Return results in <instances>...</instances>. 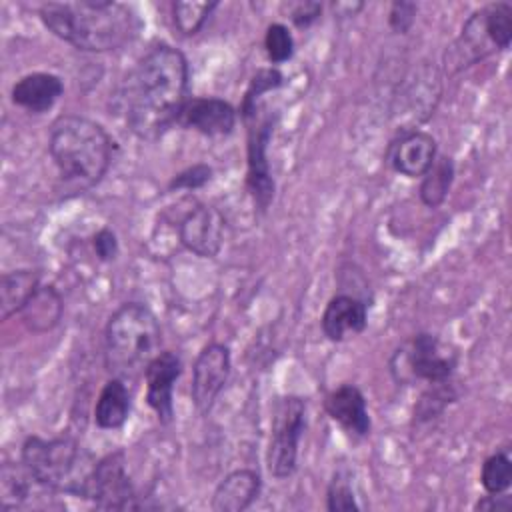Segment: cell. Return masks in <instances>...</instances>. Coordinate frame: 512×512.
I'll use <instances>...</instances> for the list:
<instances>
[{
    "instance_id": "cell-1",
    "label": "cell",
    "mask_w": 512,
    "mask_h": 512,
    "mask_svg": "<svg viewBox=\"0 0 512 512\" xmlns=\"http://www.w3.org/2000/svg\"><path fill=\"white\" fill-rule=\"evenodd\" d=\"M188 80V60L178 48L160 42L140 56L120 94L130 132L140 140H156L174 126L188 100Z\"/></svg>"
},
{
    "instance_id": "cell-2",
    "label": "cell",
    "mask_w": 512,
    "mask_h": 512,
    "mask_svg": "<svg viewBox=\"0 0 512 512\" xmlns=\"http://www.w3.org/2000/svg\"><path fill=\"white\" fill-rule=\"evenodd\" d=\"M38 16L56 38L82 52L118 50L140 32L136 12L114 0L44 2Z\"/></svg>"
},
{
    "instance_id": "cell-3",
    "label": "cell",
    "mask_w": 512,
    "mask_h": 512,
    "mask_svg": "<svg viewBox=\"0 0 512 512\" xmlns=\"http://www.w3.org/2000/svg\"><path fill=\"white\" fill-rule=\"evenodd\" d=\"M114 150V138L92 118L62 114L50 126V158L60 178L78 188L102 182L114 160Z\"/></svg>"
},
{
    "instance_id": "cell-4",
    "label": "cell",
    "mask_w": 512,
    "mask_h": 512,
    "mask_svg": "<svg viewBox=\"0 0 512 512\" xmlns=\"http://www.w3.org/2000/svg\"><path fill=\"white\" fill-rule=\"evenodd\" d=\"M20 462L40 488L88 498L96 460L76 438L28 436L20 448Z\"/></svg>"
},
{
    "instance_id": "cell-5",
    "label": "cell",
    "mask_w": 512,
    "mask_h": 512,
    "mask_svg": "<svg viewBox=\"0 0 512 512\" xmlns=\"http://www.w3.org/2000/svg\"><path fill=\"white\" fill-rule=\"evenodd\" d=\"M162 328L156 314L142 302H124L104 328V358L112 376L132 378L160 352Z\"/></svg>"
},
{
    "instance_id": "cell-6",
    "label": "cell",
    "mask_w": 512,
    "mask_h": 512,
    "mask_svg": "<svg viewBox=\"0 0 512 512\" xmlns=\"http://www.w3.org/2000/svg\"><path fill=\"white\" fill-rule=\"evenodd\" d=\"M458 364L454 350H448L432 332H418L404 340L390 356L388 370L398 386L416 382L450 380Z\"/></svg>"
},
{
    "instance_id": "cell-7",
    "label": "cell",
    "mask_w": 512,
    "mask_h": 512,
    "mask_svg": "<svg viewBox=\"0 0 512 512\" xmlns=\"http://www.w3.org/2000/svg\"><path fill=\"white\" fill-rule=\"evenodd\" d=\"M246 124V188L260 212H266L274 200V178L268 162V144L274 134L278 116L268 112L262 104L242 112Z\"/></svg>"
},
{
    "instance_id": "cell-8",
    "label": "cell",
    "mask_w": 512,
    "mask_h": 512,
    "mask_svg": "<svg viewBox=\"0 0 512 512\" xmlns=\"http://www.w3.org/2000/svg\"><path fill=\"white\" fill-rule=\"evenodd\" d=\"M306 430V400L282 396L272 408L270 440L266 448V468L278 478H290L298 468V446Z\"/></svg>"
},
{
    "instance_id": "cell-9",
    "label": "cell",
    "mask_w": 512,
    "mask_h": 512,
    "mask_svg": "<svg viewBox=\"0 0 512 512\" xmlns=\"http://www.w3.org/2000/svg\"><path fill=\"white\" fill-rule=\"evenodd\" d=\"M136 490L126 470V456L122 450L110 452L96 460L88 498L100 510H134L140 508Z\"/></svg>"
},
{
    "instance_id": "cell-10",
    "label": "cell",
    "mask_w": 512,
    "mask_h": 512,
    "mask_svg": "<svg viewBox=\"0 0 512 512\" xmlns=\"http://www.w3.org/2000/svg\"><path fill=\"white\" fill-rule=\"evenodd\" d=\"M232 372L230 348L222 342H208L192 366L190 396L200 414H208L224 390Z\"/></svg>"
},
{
    "instance_id": "cell-11",
    "label": "cell",
    "mask_w": 512,
    "mask_h": 512,
    "mask_svg": "<svg viewBox=\"0 0 512 512\" xmlns=\"http://www.w3.org/2000/svg\"><path fill=\"white\" fill-rule=\"evenodd\" d=\"M224 230V216L210 204L196 202L178 220L180 244L200 258L218 256L224 246Z\"/></svg>"
},
{
    "instance_id": "cell-12",
    "label": "cell",
    "mask_w": 512,
    "mask_h": 512,
    "mask_svg": "<svg viewBox=\"0 0 512 512\" xmlns=\"http://www.w3.org/2000/svg\"><path fill=\"white\" fill-rule=\"evenodd\" d=\"M438 156L436 138L418 128H402L400 134L390 140L384 160L400 176L422 178Z\"/></svg>"
},
{
    "instance_id": "cell-13",
    "label": "cell",
    "mask_w": 512,
    "mask_h": 512,
    "mask_svg": "<svg viewBox=\"0 0 512 512\" xmlns=\"http://www.w3.org/2000/svg\"><path fill=\"white\" fill-rule=\"evenodd\" d=\"M182 368V358L172 350H160L144 368L146 402L164 426L174 420V384Z\"/></svg>"
},
{
    "instance_id": "cell-14",
    "label": "cell",
    "mask_w": 512,
    "mask_h": 512,
    "mask_svg": "<svg viewBox=\"0 0 512 512\" xmlns=\"http://www.w3.org/2000/svg\"><path fill=\"white\" fill-rule=\"evenodd\" d=\"M236 120L238 110L228 100L216 96H194L186 100L176 124L208 138H222L232 134Z\"/></svg>"
},
{
    "instance_id": "cell-15",
    "label": "cell",
    "mask_w": 512,
    "mask_h": 512,
    "mask_svg": "<svg viewBox=\"0 0 512 512\" xmlns=\"http://www.w3.org/2000/svg\"><path fill=\"white\" fill-rule=\"evenodd\" d=\"M368 302L350 292L334 294L320 316V326L330 342H344L368 326Z\"/></svg>"
},
{
    "instance_id": "cell-16",
    "label": "cell",
    "mask_w": 512,
    "mask_h": 512,
    "mask_svg": "<svg viewBox=\"0 0 512 512\" xmlns=\"http://www.w3.org/2000/svg\"><path fill=\"white\" fill-rule=\"evenodd\" d=\"M324 410L342 430L356 438H366L372 430L366 398L356 384L346 382L330 390L324 398Z\"/></svg>"
},
{
    "instance_id": "cell-17",
    "label": "cell",
    "mask_w": 512,
    "mask_h": 512,
    "mask_svg": "<svg viewBox=\"0 0 512 512\" xmlns=\"http://www.w3.org/2000/svg\"><path fill=\"white\" fill-rule=\"evenodd\" d=\"M262 490V478L256 470L238 468L226 474L212 494L210 508L214 512H244Z\"/></svg>"
},
{
    "instance_id": "cell-18",
    "label": "cell",
    "mask_w": 512,
    "mask_h": 512,
    "mask_svg": "<svg viewBox=\"0 0 512 512\" xmlns=\"http://www.w3.org/2000/svg\"><path fill=\"white\" fill-rule=\"evenodd\" d=\"M62 94L64 82L52 72H30L18 78L10 90L12 102L32 114L48 112Z\"/></svg>"
},
{
    "instance_id": "cell-19",
    "label": "cell",
    "mask_w": 512,
    "mask_h": 512,
    "mask_svg": "<svg viewBox=\"0 0 512 512\" xmlns=\"http://www.w3.org/2000/svg\"><path fill=\"white\" fill-rule=\"evenodd\" d=\"M132 410V396L124 378L112 376L100 388L94 404V424L100 430H118L126 424Z\"/></svg>"
},
{
    "instance_id": "cell-20",
    "label": "cell",
    "mask_w": 512,
    "mask_h": 512,
    "mask_svg": "<svg viewBox=\"0 0 512 512\" xmlns=\"http://www.w3.org/2000/svg\"><path fill=\"white\" fill-rule=\"evenodd\" d=\"M62 314H64V300L52 284L40 286L36 294L20 310L24 326L34 334H44L54 330L60 324Z\"/></svg>"
},
{
    "instance_id": "cell-21",
    "label": "cell",
    "mask_w": 512,
    "mask_h": 512,
    "mask_svg": "<svg viewBox=\"0 0 512 512\" xmlns=\"http://www.w3.org/2000/svg\"><path fill=\"white\" fill-rule=\"evenodd\" d=\"M40 286V272L34 268L4 272L0 278V318L8 320L10 316L20 314Z\"/></svg>"
},
{
    "instance_id": "cell-22",
    "label": "cell",
    "mask_w": 512,
    "mask_h": 512,
    "mask_svg": "<svg viewBox=\"0 0 512 512\" xmlns=\"http://www.w3.org/2000/svg\"><path fill=\"white\" fill-rule=\"evenodd\" d=\"M454 172V160L450 156H436L418 188V196L426 208H438L444 204L454 182Z\"/></svg>"
},
{
    "instance_id": "cell-23",
    "label": "cell",
    "mask_w": 512,
    "mask_h": 512,
    "mask_svg": "<svg viewBox=\"0 0 512 512\" xmlns=\"http://www.w3.org/2000/svg\"><path fill=\"white\" fill-rule=\"evenodd\" d=\"M486 36L494 50L504 52L512 42V4L492 2L480 8Z\"/></svg>"
},
{
    "instance_id": "cell-24",
    "label": "cell",
    "mask_w": 512,
    "mask_h": 512,
    "mask_svg": "<svg viewBox=\"0 0 512 512\" xmlns=\"http://www.w3.org/2000/svg\"><path fill=\"white\" fill-rule=\"evenodd\" d=\"M218 8V2H190L178 0L172 2V22L182 36L198 34L212 12Z\"/></svg>"
},
{
    "instance_id": "cell-25",
    "label": "cell",
    "mask_w": 512,
    "mask_h": 512,
    "mask_svg": "<svg viewBox=\"0 0 512 512\" xmlns=\"http://www.w3.org/2000/svg\"><path fill=\"white\" fill-rule=\"evenodd\" d=\"M456 398H458V392L452 384V378L444 380V382L430 384V388L422 392L420 400L414 406V420L428 422V420L440 416L450 402H456Z\"/></svg>"
},
{
    "instance_id": "cell-26",
    "label": "cell",
    "mask_w": 512,
    "mask_h": 512,
    "mask_svg": "<svg viewBox=\"0 0 512 512\" xmlns=\"http://www.w3.org/2000/svg\"><path fill=\"white\" fill-rule=\"evenodd\" d=\"M0 484H2V496H0L2 510H10L26 502V498L30 496V484H36V482L20 462L16 466H10V464L2 466Z\"/></svg>"
},
{
    "instance_id": "cell-27",
    "label": "cell",
    "mask_w": 512,
    "mask_h": 512,
    "mask_svg": "<svg viewBox=\"0 0 512 512\" xmlns=\"http://www.w3.org/2000/svg\"><path fill=\"white\" fill-rule=\"evenodd\" d=\"M480 484L486 494H504L512 484V460L508 450H496L480 468Z\"/></svg>"
},
{
    "instance_id": "cell-28",
    "label": "cell",
    "mask_w": 512,
    "mask_h": 512,
    "mask_svg": "<svg viewBox=\"0 0 512 512\" xmlns=\"http://www.w3.org/2000/svg\"><path fill=\"white\" fill-rule=\"evenodd\" d=\"M326 508L330 512L360 510V504L356 502V496H354L350 474L346 470H336L332 474V480L326 488Z\"/></svg>"
},
{
    "instance_id": "cell-29",
    "label": "cell",
    "mask_w": 512,
    "mask_h": 512,
    "mask_svg": "<svg viewBox=\"0 0 512 512\" xmlns=\"http://www.w3.org/2000/svg\"><path fill=\"white\" fill-rule=\"evenodd\" d=\"M264 50L272 64H284L294 56V36L282 22L268 24L264 32Z\"/></svg>"
},
{
    "instance_id": "cell-30",
    "label": "cell",
    "mask_w": 512,
    "mask_h": 512,
    "mask_svg": "<svg viewBox=\"0 0 512 512\" xmlns=\"http://www.w3.org/2000/svg\"><path fill=\"white\" fill-rule=\"evenodd\" d=\"M282 80H284V76H282V72L276 66L260 68L254 74V78L250 80V86L244 92V98H242V104H240V114L256 108L260 104V98L266 92H272V90L282 86Z\"/></svg>"
},
{
    "instance_id": "cell-31",
    "label": "cell",
    "mask_w": 512,
    "mask_h": 512,
    "mask_svg": "<svg viewBox=\"0 0 512 512\" xmlns=\"http://www.w3.org/2000/svg\"><path fill=\"white\" fill-rule=\"evenodd\" d=\"M212 166L204 164V162H198V164H192L188 168H184L182 172L174 174L172 180L168 182V190L170 192H178V190H200L204 188L210 180H212Z\"/></svg>"
},
{
    "instance_id": "cell-32",
    "label": "cell",
    "mask_w": 512,
    "mask_h": 512,
    "mask_svg": "<svg viewBox=\"0 0 512 512\" xmlns=\"http://www.w3.org/2000/svg\"><path fill=\"white\" fill-rule=\"evenodd\" d=\"M416 12H418V6L414 2H406V0L392 2L388 8L390 30L396 34H408L416 22Z\"/></svg>"
},
{
    "instance_id": "cell-33",
    "label": "cell",
    "mask_w": 512,
    "mask_h": 512,
    "mask_svg": "<svg viewBox=\"0 0 512 512\" xmlns=\"http://www.w3.org/2000/svg\"><path fill=\"white\" fill-rule=\"evenodd\" d=\"M284 10L296 28H308L320 18L322 4L314 0H298L284 4Z\"/></svg>"
},
{
    "instance_id": "cell-34",
    "label": "cell",
    "mask_w": 512,
    "mask_h": 512,
    "mask_svg": "<svg viewBox=\"0 0 512 512\" xmlns=\"http://www.w3.org/2000/svg\"><path fill=\"white\" fill-rule=\"evenodd\" d=\"M92 248H94V254L100 262H112L118 258L120 254V242H118V236L112 228L104 226L100 228L94 236H92Z\"/></svg>"
},
{
    "instance_id": "cell-35",
    "label": "cell",
    "mask_w": 512,
    "mask_h": 512,
    "mask_svg": "<svg viewBox=\"0 0 512 512\" xmlns=\"http://www.w3.org/2000/svg\"><path fill=\"white\" fill-rule=\"evenodd\" d=\"M512 508V500L510 496L504 494H486L482 496L476 504H474V510H480V512H508Z\"/></svg>"
}]
</instances>
